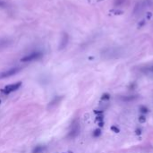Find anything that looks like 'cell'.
<instances>
[{
    "instance_id": "1",
    "label": "cell",
    "mask_w": 153,
    "mask_h": 153,
    "mask_svg": "<svg viewBox=\"0 0 153 153\" xmlns=\"http://www.w3.org/2000/svg\"><path fill=\"white\" fill-rule=\"evenodd\" d=\"M21 86H22V82H21V81H18V82H15V83H13V84L6 85V87L1 91V92L3 94H5V95H8V94H10L11 92H13V91H17L18 89H20Z\"/></svg>"
},
{
    "instance_id": "2",
    "label": "cell",
    "mask_w": 153,
    "mask_h": 153,
    "mask_svg": "<svg viewBox=\"0 0 153 153\" xmlns=\"http://www.w3.org/2000/svg\"><path fill=\"white\" fill-rule=\"evenodd\" d=\"M42 56V53L41 52H39V51H36V52H32V53L29 54L27 56H23L21 61L22 62H31V61H33V60H37L39 58H40Z\"/></svg>"
},
{
    "instance_id": "3",
    "label": "cell",
    "mask_w": 153,
    "mask_h": 153,
    "mask_svg": "<svg viewBox=\"0 0 153 153\" xmlns=\"http://www.w3.org/2000/svg\"><path fill=\"white\" fill-rule=\"evenodd\" d=\"M19 72H20V68H18V67L11 68L9 69V70H7V71L0 73V79H5V78H7V77H11V76L16 74V73Z\"/></svg>"
},
{
    "instance_id": "4",
    "label": "cell",
    "mask_w": 153,
    "mask_h": 153,
    "mask_svg": "<svg viewBox=\"0 0 153 153\" xmlns=\"http://www.w3.org/2000/svg\"><path fill=\"white\" fill-rule=\"evenodd\" d=\"M79 131H80V127H79L78 124H73L72 125V129L69 132L68 136L69 138H74L79 134Z\"/></svg>"
},
{
    "instance_id": "5",
    "label": "cell",
    "mask_w": 153,
    "mask_h": 153,
    "mask_svg": "<svg viewBox=\"0 0 153 153\" xmlns=\"http://www.w3.org/2000/svg\"><path fill=\"white\" fill-rule=\"evenodd\" d=\"M68 35L66 34V33H64L62 36V40H61V42H60V47L59 48L60 49H63L64 47L66 46V44L68 42Z\"/></svg>"
},
{
    "instance_id": "6",
    "label": "cell",
    "mask_w": 153,
    "mask_h": 153,
    "mask_svg": "<svg viewBox=\"0 0 153 153\" xmlns=\"http://www.w3.org/2000/svg\"><path fill=\"white\" fill-rule=\"evenodd\" d=\"M138 98V96H136V95H131V96H125V97H122L121 98V100H123V101H125V102H130V101H133V100H135L136 99Z\"/></svg>"
},
{
    "instance_id": "7",
    "label": "cell",
    "mask_w": 153,
    "mask_h": 153,
    "mask_svg": "<svg viewBox=\"0 0 153 153\" xmlns=\"http://www.w3.org/2000/svg\"><path fill=\"white\" fill-rule=\"evenodd\" d=\"M44 150H45L44 146H36L34 148L33 151H32V153H41Z\"/></svg>"
},
{
    "instance_id": "8",
    "label": "cell",
    "mask_w": 153,
    "mask_h": 153,
    "mask_svg": "<svg viewBox=\"0 0 153 153\" xmlns=\"http://www.w3.org/2000/svg\"><path fill=\"white\" fill-rule=\"evenodd\" d=\"M61 99H62L61 97H56L53 100H52V101H51V102H50L49 106H52L53 105H56V103H58V102H59V100H61Z\"/></svg>"
},
{
    "instance_id": "9",
    "label": "cell",
    "mask_w": 153,
    "mask_h": 153,
    "mask_svg": "<svg viewBox=\"0 0 153 153\" xmlns=\"http://www.w3.org/2000/svg\"><path fill=\"white\" fill-rule=\"evenodd\" d=\"M140 112L142 113V114H147L149 112V109H148L147 106H141L140 107Z\"/></svg>"
},
{
    "instance_id": "10",
    "label": "cell",
    "mask_w": 153,
    "mask_h": 153,
    "mask_svg": "<svg viewBox=\"0 0 153 153\" xmlns=\"http://www.w3.org/2000/svg\"><path fill=\"white\" fill-rule=\"evenodd\" d=\"M100 135H101V130H100V129H96V130L93 132L94 137H100Z\"/></svg>"
},
{
    "instance_id": "11",
    "label": "cell",
    "mask_w": 153,
    "mask_h": 153,
    "mask_svg": "<svg viewBox=\"0 0 153 153\" xmlns=\"http://www.w3.org/2000/svg\"><path fill=\"white\" fill-rule=\"evenodd\" d=\"M110 99V95L108 93H104L101 97V100H108Z\"/></svg>"
},
{
    "instance_id": "12",
    "label": "cell",
    "mask_w": 153,
    "mask_h": 153,
    "mask_svg": "<svg viewBox=\"0 0 153 153\" xmlns=\"http://www.w3.org/2000/svg\"><path fill=\"white\" fill-rule=\"evenodd\" d=\"M110 130H111L112 132H114V133H118L119 132H120V130H119L118 127H116V126H115V125L111 126V127H110Z\"/></svg>"
},
{
    "instance_id": "13",
    "label": "cell",
    "mask_w": 153,
    "mask_h": 153,
    "mask_svg": "<svg viewBox=\"0 0 153 153\" xmlns=\"http://www.w3.org/2000/svg\"><path fill=\"white\" fill-rule=\"evenodd\" d=\"M138 120H139V122L141 123V124H143V123L146 122V117H145V116L142 115V116H139V119H138Z\"/></svg>"
},
{
    "instance_id": "14",
    "label": "cell",
    "mask_w": 153,
    "mask_h": 153,
    "mask_svg": "<svg viewBox=\"0 0 153 153\" xmlns=\"http://www.w3.org/2000/svg\"><path fill=\"white\" fill-rule=\"evenodd\" d=\"M96 121H98V122H101V121H103V116H102V115L98 116L97 117H96Z\"/></svg>"
},
{
    "instance_id": "15",
    "label": "cell",
    "mask_w": 153,
    "mask_h": 153,
    "mask_svg": "<svg viewBox=\"0 0 153 153\" xmlns=\"http://www.w3.org/2000/svg\"><path fill=\"white\" fill-rule=\"evenodd\" d=\"M94 113H95V114H97V115H102V114H103V111H102V110H94Z\"/></svg>"
},
{
    "instance_id": "16",
    "label": "cell",
    "mask_w": 153,
    "mask_h": 153,
    "mask_svg": "<svg viewBox=\"0 0 153 153\" xmlns=\"http://www.w3.org/2000/svg\"><path fill=\"white\" fill-rule=\"evenodd\" d=\"M141 129H136V131H135V134L136 135H141Z\"/></svg>"
},
{
    "instance_id": "17",
    "label": "cell",
    "mask_w": 153,
    "mask_h": 153,
    "mask_svg": "<svg viewBox=\"0 0 153 153\" xmlns=\"http://www.w3.org/2000/svg\"><path fill=\"white\" fill-rule=\"evenodd\" d=\"M6 6V3H5L4 1H1V0H0V7H3V6Z\"/></svg>"
},
{
    "instance_id": "18",
    "label": "cell",
    "mask_w": 153,
    "mask_h": 153,
    "mask_svg": "<svg viewBox=\"0 0 153 153\" xmlns=\"http://www.w3.org/2000/svg\"><path fill=\"white\" fill-rule=\"evenodd\" d=\"M99 126H100V127H103V126H104V122H103V121L99 122Z\"/></svg>"
},
{
    "instance_id": "19",
    "label": "cell",
    "mask_w": 153,
    "mask_h": 153,
    "mask_svg": "<svg viewBox=\"0 0 153 153\" xmlns=\"http://www.w3.org/2000/svg\"><path fill=\"white\" fill-rule=\"evenodd\" d=\"M150 70H151V71H153V66H151V67H150Z\"/></svg>"
},
{
    "instance_id": "20",
    "label": "cell",
    "mask_w": 153,
    "mask_h": 153,
    "mask_svg": "<svg viewBox=\"0 0 153 153\" xmlns=\"http://www.w3.org/2000/svg\"><path fill=\"white\" fill-rule=\"evenodd\" d=\"M0 103H1V100H0Z\"/></svg>"
}]
</instances>
